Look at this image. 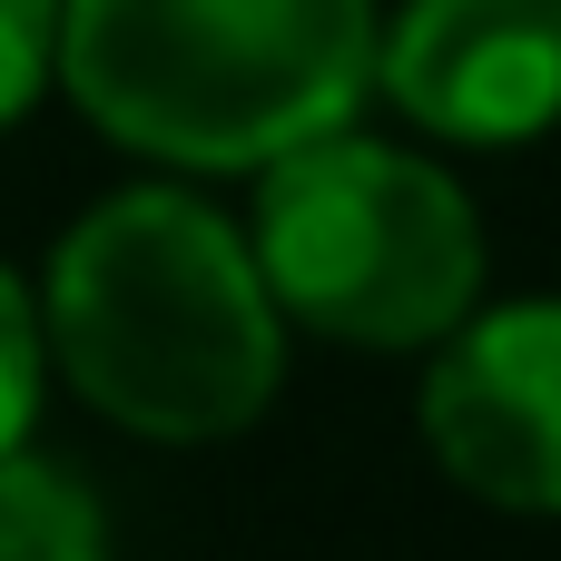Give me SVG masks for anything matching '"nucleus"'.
Instances as JSON below:
<instances>
[{
    "instance_id": "1",
    "label": "nucleus",
    "mask_w": 561,
    "mask_h": 561,
    "mask_svg": "<svg viewBox=\"0 0 561 561\" xmlns=\"http://www.w3.org/2000/svg\"><path fill=\"white\" fill-rule=\"evenodd\" d=\"M30 296L49 375L138 444H237L286 394V316L247 227L178 178L79 207Z\"/></svg>"
},
{
    "instance_id": "2",
    "label": "nucleus",
    "mask_w": 561,
    "mask_h": 561,
    "mask_svg": "<svg viewBox=\"0 0 561 561\" xmlns=\"http://www.w3.org/2000/svg\"><path fill=\"white\" fill-rule=\"evenodd\" d=\"M385 0H59V89L168 178H256L375 99Z\"/></svg>"
},
{
    "instance_id": "3",
    "label": "nucleus",
    "mask_w": 561,
    "mask_h": 561,
    "mask_svg": "<svg viewBox=\"0 0 561 561\" xmlns=\"http://www.w3.org/2000/svg\"><path fill=\"white\" fill-rule=\"evenodd\" d=\"M247 256L286 335L355 355H434L483 306V217L424 148L335 128L256 168Z\"/></svg>"
},
{
    "instance_id": "4",
    "label": "nucleus",
    "mask_w": 561,
    "mask_h": 561,
    "mask_svg": "<svg viewBox=\"0 0 561 561\" xmlns=\"http://www.w3.org/2000/svg\"><path fill=\"white\" fill-rule=\"evenodd\" d=\"M414 434L454 493L523 513V523H552L561 513V296L473 306L414 385Z\"/></svg>"
},
{
    "instance_id": "5",
    "label": "nucleus",
    "mask_w": 561,
    "mask_h": 561,
    "mask_svg": "<svg viewBox=\"0 0 561 561\" xmlns=\"http://www.w3.org/2000/svg\"><path fill=\"white\" fill-rule=\"evenodd\" d=\"M375 99L434 148H533L561 128V0H404L375 30Z\"/></svg>"
},
{
    "instance_id": "6",
    "label": "nucleus",
    "mask_w": 561,
    "mask_h": 561,
    "mask_svg": "<svg viewBox=\"0 0 561 561\" xmlns=\"http://www.w3.org/2000/svg\"><path fill=\"white\" fill-rule=\"evenodd\" d=\"M0 561H108L99 483L39 444L0 454Z\"/></svg>"
},
{
    "instance_id": "7",
    "label": "nucleus",
    "mask_w": 561,
    "mask_h": 561,
    "mask_svg": "<svg viewBox=\"0 0 561 561\" xmlns=\"http://www.w3.org/2000/svg\"><path fill=\"white\" fill-rule=\"evenodd\" d=\"M39 394H49V355H39V296L20 286V266L0 256V454L30 444L39 424Z\"/></svg>"
},
{
    "instance_id": "8",
    "label": "nucleus",
    "mask_w": 561,
    "mask_h": 561,
    "mask_svg": "<svg viewBox=\"0 0 561 561\" xmlns=\"http://www.w3.org/2000/svg\"><path fill=\"white\" fill-rule=\"evenodd\" d=\"M59 89V0H0V128Z\"/></svg>"
}]
</instances>
